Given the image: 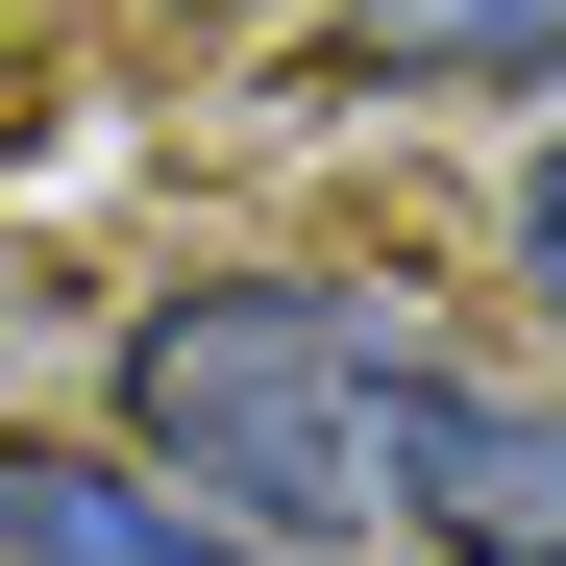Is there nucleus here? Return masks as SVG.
Instances as JSON below:
<instances>
[{
    "mask_svg": "<svg viewBox=\"0 0 566 566\" xmlns=\"http://www.w3.org/2000/svg\"><path fill=\"white\" fill-rule=\"evenodd\" d=\"M0 542H25V566H247V542L172 517L148 468H99V443H0Z\"/></svg>",
    "mask_w": 566,
    "mask_h": 566,
    "instance_id": "nucleus-3",
    "label": "nucleus"
},
{
    "mask_svg": "<svg viewBox=\"0 0 566 566\" xmlns=\"http://www.w3.org/2000/svg\"><path fill=\"white\" fill-rule=\"evenodd\" d=\"M345 74H566V0H345Z\"/></svg>",
    "mask_w": 566,
    "mask_h": 566,
    "instance_id": "nucleus-4",
    "label": "nucleus"
},
{
    "mask_svg": "<svg viewBox=\"0 0 566 566\" xmlns=\"http://www.w3.org/2000/svg\"><path fill=\"white\" fill-rule=\"evenodd\" d=\"M395 517H419L443 566H566V395L395 369Z\"/></svg>",
    "mask_w": 566,
    "mask_h": 566,
    "instance_id": "nucleus-2",
    "label": "nucleus"
},
{
    "mask_svg": "<svg viewBox=\"0 0 566 566\" xmlns=\"http://www.w3.org/2000/svg\"><path fill=\"white\" fill-rule=\"evenodd\" d=\"M517 271H542V321H566V148H517Z\"/></svg>",
    "mask_w": 566,
    "mask_h": 566,
    "instance_id": "nucleus-5",
    "label": "nucleus"
},
{
    "mask_svg": "<svg viewBox=\"0 0 566 566\" xmlns=\"http://www.w3.org/2000/svg\"><path fill=\"white\" fill-rule=\"evenodd\" d=\"M395 369H419V321L296 296V271H198V296L124 321V443L247 517H369L395 493Z\"/></svg>",
    "mask_w": 566,
    "mask_h": 566,
    "instance_id": "nucleus-1",
    "label": "nucleus"
}]
</instances>
